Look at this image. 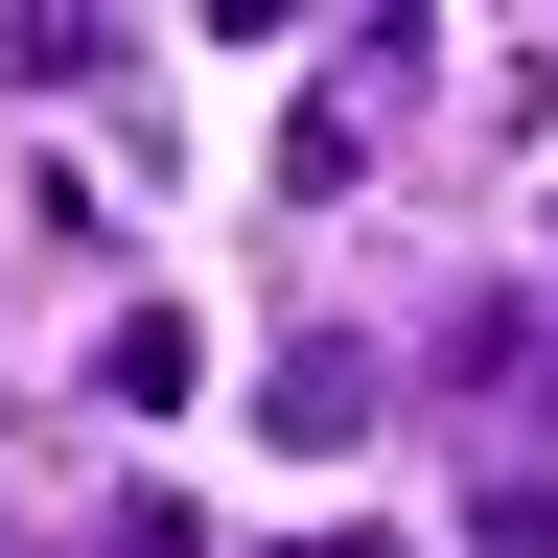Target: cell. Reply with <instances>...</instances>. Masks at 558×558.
<instances>
[{
  "label": "cell",
  "instance_id": "3957f363",
  "mask_svg": "<svg viewBox=\"0 0 558 558\" xmlns=\"http://www.w3.org/2000/svg\"><path fill=\"white\" fill-rule=\"evenodd\" d=\"M186 373H209V349H186V303H117V326H94V396H117V418H163Z\"/></svg>",
  "mask_w": 558,
  "mask_h": 558
},
{
  "label": "cell",
  "instance_id": "5b68a950",
  "mask_svg": "<svg viewBox=\"0 0 558 558\" xmlns=\"http://www.w3.org/2000/svg\"><path fill=\"white\" fill-rule=\"evenodd\" d=\"M94 558H209V535H186V488H117V512H94Z\"/></svg>",
  "mask_w": 558,
  "mask_h": 558
},
{
  "label": "cell",
  "instance_id": "7a4b0ae2",
  "mask_svg": "<svg viewBox=\"0 0 558 558\" xmlns=\"http://www.w3.org/2000/svg\"><path fill=\"white\" fill-rule=\"evenodd\" d=\"M256 418H279V442H373V418H396V373H373V349H279V373H256Z\"/></svg>",
  "mask_w": 558,
  "mask_h": 558
},
{
  "label": "cell",
  "instance_id": "6da1fadb",
  "mask_svg": "<svg viewBox=\"0 0 558 558\" xmlns=\"http://www.w3.org/2000/svg\"><path fill=\"white\" fill-rule=\"evenodd\" d=\"M418 70H442L418 24H349V47H326V94L279 117V209H349V186H373V140L418 117Z\"/></svg>",
  "mask_w": 558,
  "mask_h": 558
},
{
  "label": "cell",
  "instance_id": "277c9868",
  "mask_svg": "<svg viewBox=\"0 0 558 558\" xmlns=\"http://www.w3.org/2000/svg\"><path fill=\"white\" fill-rule=\"evenodd\" d=\"M94 70V0H0V94H70Z\"/></svg>",
  "mask_w": 558,
  "mask_h": 558
},
{
  "label": "cell",
  "instance_id": "8992f818",
  "mask_svg": "<svg viewBox=\"0 0 558 558\" xmlns=\"http://www.w3.org/2000/svg\"><path fill=\"white\" fill-rule=\"evenodd\" d=\"M279 558H396V535H279Z\"/></svg>",
  "mask_w": 558,
  "mask_h": 558
},
{
  "label": "cell",
  "instance_id": "52a82bcc",
  "mask_svg": "<svg viewBox=\"0 0 558 558\" xmlns=\"http://www.w3.org/2000/svg\"><path fill=\"white\" fill-rule=\"evenodd\" d=\"M0 558H24V535H0Z\"/></svg>",
  "mask_w": 558,
  "mask_h": 558
}]
</instances>
